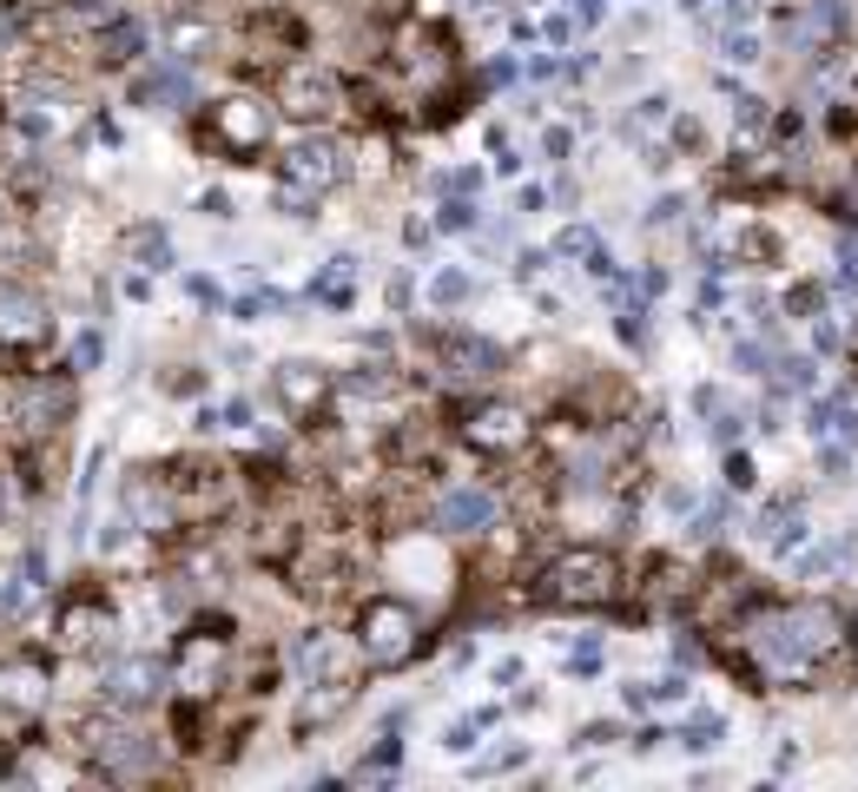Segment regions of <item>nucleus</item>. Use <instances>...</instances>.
Instances as JSON below:
<instances>
[{
	"label": "nucleus",
	"instance_id": "obj_35",
	"mask_svg": "<svg viewBox=\"0 0 858 792\" xmlns=\"http://www.w3.org/2000/svg\"><path fill=\"white\" fill-rule=\"evenodd\" d=\"M225 430H258V403H251V397L225 403Z\"/></svg>",
	"mask_w": 858,
	"mask_h": 792
},
{
	"label": "nucleus",
	"instance_id": "obj_38",
	"mask_svg": "<svg viewBox=\"0 0 858 792\" xmlns=\"http://www.w3.org/2000/svg\"><path fill=\"white\" fill-rule=\"evenodd\" d=\"M727 482H734V489H753V463H747V456H740V449H734V456H727Z\"/></svg>",
	"mask_w": 858,
	"mask_h": 792
},
{
	"label": "nucleus",
	"instance_id": "obj_28",
	"mask_svg": "<svg viewBox=\"0 0 858 792\" xmlns=\"http://www.w3.org/2000/svg\"><path fill=\"white\" fill-rule=\"evenodd\" d=\"M734 258H747V264H773V258H780V238H773V231H760V225H753V231H747V238H740V245H734Z\"/></svg>",
	"mask_w": 858,
	"mask_h": 792
},
{
	"label": "nucleus",
	"instance_id": "obj_5",
	"mask_svg": "<svg viewBox=\"0 0 858 792\" xmlns=\"http://www.w3.org/2000/svg\"><path fill=\"white\" fill-rule=\"evenodd\" d=\"M238 621L218 608V615H192L185 621V634L172 641V654H165V674H172V694H192V701H218V694H231V654H238Z\"/></svg>",
	"mask_w": 858,
	"mask_h": 792
},
{
	"label": "nucleus",
	"instance_id": "obj_25",
	"mask_svg": "<svg viewBox=\"0 0 858 792\" xmlns=\"http://www.w3.org/2000/svg\"><path fill=\"white\" fill-rule=\"evenodd\" d=\"M489 727H496V714H463V720H449V727H443V747H449V753H476Z\"/></svg>",
	"mask_w": 858,
	"mask_h": 792
},
{
	"label": "nucleus",
	"instance_id": "obj_40",
	"mask_svg": "<svg viewBox=\"0 0 858 792\" xmlns=\"http://www.w3.org/2000/svg\"><path fill=\"white\" fill-rule=\"evenodd\" d=\"M198 211H205V218H231V198H225V192H205Z\"/></svg>",
	"mask_w": 858,
	"mask_h": 792
},
{
	"label": "nucleus",
	"instance_id": "obj_31",
	"mask_svg": "<svg viewBox=\"0 0 858 792\" xmlns=\"http://www.w3.org/2000/svg\"><path fill=\"white\" fill-rule=\"evenodd\" d=\"M99 357H106V337H99V330H79V344H73V370H99Z\"/></svg>",
	"mask_w": 858,
	"mask_h": 792
},
{
	"label": "nucleus",
	"instance_id": "obj_15",
	"mask_svg": "<svg viewBox=\"0 0 858 792\" xmlns=\"http://www.w3.org/2000/svg\"><path fill=\"white\" fill-rule=\"evenodd\" d=\"M628 588H634V608H628V615H641V621H648V615H687V608H694V588H700V568L681 562V555H648Z\"/></svg>",
	"mask_w": 858,
	"mask_h": 792
},
{
	"label": "nucleus",
	"instance_id": "obj_23",
	"mask_svg": "<svg viewBox=\"0 0 858 792\" xmlns=\"http://www.w3.org/2000/svg\"><path fill=\"white\" fill-rule=\"evenodd\" d=\"M205 390H211L205 364H165V377H159V397H172V403H198Z\"/></svg>",
	"mask_w": 858,
	"mask_h": 792
},
{
	"label": "nucleus",
	"instance_id": "obj_36",
	"mask_svg": "<svg viewBox=\"0 0 858 792\" xmlns=\"http://www.w3.org/2000/svg\"><path fill=\"white\" fill-rule=\"evenodd\" d=\"M727 59H760V40L753 33H727Z\"/></svg>",
	"mask_w": 858,
	"mask_h": 792
},
{
	"label": "nucleus",
	"instance_id": "obj_13",
	"mask_svg": "<svg viewBox=\"0 0 858 792\" xmlns=\"http://www.w3.org/2000/svg\"><path fill=\"white\" fill-rule=\"evenodd\" d=\"M93 687H99L93 701H106V707H119V714H145V707H159V694L172 687V674H165L159 654L119 648L112 661H99V681H93Z\"/></svg>",
	"mask_w": 858,
	"mask_h": 792
},
{
	"label": "nucleus",
	"instance_id": "obj_42",
	"mask_svg": "<svg viewBox=\"0 0 858 792\" xmlns=\"http://www.w3.org/2000/svg\"><path fill=\"white\" fill-rule=\"evenodd\" d=\"M568 145H575L568 132H549V139H542V152H549V159H568Z\"/></svg>",
	"mask_w": 858,
	"mask_h": 792
},
{
	"label": "nucleus",
	"instance_id": "obj_11",
	"mask_svg": "<svg viewBox=\"0 0 858 792\" xmlns=\"http://www.w3.org/2000/svg\"><path fill=\"white\" fill-rule=\"evenodd\" d=\"M502 516H509V502H502V489H496V482L456 476V482H443V489H436L430 535H443V542H482L489 529H502Z\"/></svg>",
	"mask_w": 858,
	"mask_h": 792
},
{
	"label": "nucleus",
	"instance_id": "obj_24",
	"mask_svg": "<svg viewBox=\"0 0 858 792\" xmlns=\"http://www.w3.org/2000/svg\"><path fill=\"white\" fill-rule=\"evenodd\" d=\"M271 205H278L284 218H317L324 192H311V185H297V178H278V185H271Z\"/></svg>",
	"mask_w": 858,
	"mask_h": 792
},
{
	"label": "nucleus",
	"instance_id": "obj_3",
	"mask_svg": "<svg viewBox=\"0 0 858 792\" xmlns=\"http://www.w3.org/2000/svg\"><path fill=\"white\" fill-rule=\"evenodd\" d=\"M350 634H357V654H363L370 674H410L436 648L423 608L410 595H377V588L350 608Z\"/></svg>",
	"mask_w": 858,
	"mask_h": 792
},
{
	"label": "nucleus",
	"instance_id": "obj_20",
	"mask_svg": "<svg viewBox=\"0 0 858 792\" xmlns=\"http://www.w3.org/2000/svg\"><path fill=\"white\" fill-rule=\"evenodd\" d=\"M397 767H403V740H377V747H370V753H363L344 780H350V786H390V780H397Z\"/></svg>",
	"mask_w": 858,
	"mask_h": 792
},
{
	"label": "nucleus",
	"instance_id": "obj_8",
	"mask_svg": "<svg viewBox=\"0 0 858 792\" xmlns=\"http://www.w3.org/2000/svg\"><path fill=\"white\" fill-rule=\"evenodd\" d=\"M271 99H278V112L297 119V126H330V119L350 112V73H337V66L317 59V53H297V59H284V66L271 73Z\"/></svg>",
	"mask_w": 858,
	"mask_h": 792
},
{
	"label": "nucleus",
	"instance_id": "obj_6",
	"mask_svg": "<svg viewBox=\"0 0 858 792\" xmlns=\"http://www.w3.org/2000/svg\"><path fill=\"white\" fill-rule=\"evenodd\" d=\"M535 436H542V423H535L529 403L489 397V390L456 397V443H463L476 463H515V456L535 449Z\"/></svg>",
	"mask_w": 858,
	"mask_h": 792
},
{
	"label": "nucleus",
	"instance_id": "obj_32",
	"mask_svg": "<svg viewBox=\"0 0 858 792\" xmlns=\"http://www.w3.org/2000/svg\"><path fill=\"white\" fill-rule=\"evenodd\" d=\"M780 390H813V357H780Z\"/></svg>",
	"mask_w": 858,
	"mask_h": 792
},
{
	"label": "nucleus",
	"instance_id": "obj_7",
	"mask_svg": "<svg viewBox=\"0 0 858 792\" xmlns=\"http://www.w3.org/2000/svg\"><path fill=\"white\" fill-rule=\"evenodd\" d=\"M53 707H59V654L40 641L0 648V727H13L26 740Z\"/></svg>",
	"mask_w": 858,
	"mask_h": 792
},
{
	"label": "nucleus",
	"instance_id": "obj_34",
	"mask_svg": "<svg viewBox=\"0 0 858 792\" xmlns=\"http://www.w3.org/2000/svg\"><path fill=\"white\" fill-rule=\"evenodd\" d=\"M615 740H621V727H615V720H588V727L575 734V747H615Z\"/></svg>",
	"mask_w": 858,
	"mask_h": 792
},
{
	"label": "nucleus",
	"instance_id": "obj_17",
	"mask_svg": "<svg viewBox=\"0 0 858 792\" xmlns=\"http://www.w3.org/2000/svg\"><path fill=\"white\" fill-rule=\"evenodd\" d=\"M152 46V26H145V13H112V20H99V33H93V66L99 73H126L139 53Z\"/></svg>",
	"mask_w": 858,
	"mask_h": 792
},
{
	"label": "nucleus",
	"instance_id": "obj_44",
	"mask_svg": "<svg viewBox=\"0 0 858 792\" xmlns=\"http://www.w3.org/2000/svg\"><path fill=\"white\" fill-rule=\"evenodd\" d=\"M0 139H7V99H0Z\"/></svg>",
	"mask_w": 858,
	"mask_h": 792
},
{
	"label": "nucleus",
	"instance_id": "obj_39",
	"mask_svg": "<svg viewBox=\"0 0 858 792\" xmlns=\"http://www.w3.org/2000/svg\"><path fill=\"white\" fill-rule=\"evenodd\" d=\"M542 264H549V251H515V278H522V284H529Z\"/></svg>",
	"mask_w": 858,
	"mask_h": 792
},
{
	"label": "nucleus",
	"instance_id": "obj_16",
	"mask_svg": "<svg viewBox=\"0 0 858 792\" xmlns=\"http://www.w3.org/2000/svg\"><path fill=\"white\" fill-rule=\"evenodd\" d=\"M291 668H297V681H344V687H357L370 674L357 654V634H330V628H304L291 648Z\"/></svg>",
	"mask_w": 858,
	"mask_h": 792
},
{
	"label": "nucleus",
	"instance_id": "obj_43",
	"mask_svg": "<svg viewBox=\"0 0 858 792\" xmlns=\"http://www.w3.org/2000/svg\"><path fill=\"white\" fill-rule=\"evenodd\" d=\"M390 311H410V278H390Z\"/></svg>",
	"mask_w": 858,
	"mask_h": 792
},
{
	"label": "nucleus",
	"instance_id": "obj_12",
	"mask_svg": "<svg viewBox=\"0 0 858 792\" xmlns=\"http://www.w3.org/2000/svg\"><path fill=\"white\" fill-rule=\"evenodd\" d=\"M119 509L159 542V549H178L192 529L178 522V496H172V476H165V463H132L126 476H119Z\"/></svg>",
	"mask_w": 858,
	"mask_h": 792
},
{
	"label": "nucleus",
	"instance_id": "obj_45",
	"mask_svg": "<svg viewBox=\"0 0 858 792\" xmlns=\"http://www.w3.org/2000/svg\"><path fill=\"white\" fill-rule=\"evenodd\" d=\"M7 225H13V218H7V205H0V231H7Z\"/></svg>",
	"mask_w": 858,
	"mask_h": 792
},
{
	"label": "nucleus",
	"instance_id": "obj_41",
	"mask_svg": "<svg viewBox=\"0 0 858 792\" xmlns=\"http://www.w3.org/2000/svg\"><path fill=\"white\" fill-rule=\"evenodd\" d=\"M661 740H667V734H661V727H641V734H634V740H628V747H634V753H654V747H661Z\"/></svg>",
	"mask_w": 858,
	"mask_h": 792
},
{
	"label": "nucleus",
	"instance_id": "obj_26",
	"mask_svg": "<svg viewBox=\"0 0 858 792\" xmlns=\"http://www.w3.org/2000/svg\"><path fill=\"white\" fill-rule=\"evenodd\" d=\"M674 740H681L687 753H714V747L727 740V720H720V714H700V720H687V727H681Z\"/></svg>",
	"mask_w": 858,
	"mask_h": 792
},
{
	"label": "nucleus",
	"instance_id": "obj_2",
	"mask_svg": "<svg viewBox=\"0 0 858 792\" xmlns=\"http://www.w3.org/2000/svg\"><path fill=\"white\" fill-rule=\"evenodd\" d=\"M410 370L449 397H476L489 390L496 377H509V350L496 337H476V330H456V324H416L410 330Z\"/></svg>",
	"mask_w": 858,
	"mask_h": 792
},
{
	"label": "nucleus",
	"instance_id": "obj_10",
	"mask_svg": "<svg viewBox=\"0 0 858 792\" xmlns=\"http://www.w3.org/2000/svg\"><path fill=\"white\" fill-rule=\"evenodd\" d=\"M330 403H337V370L330 364H317V357L271 364V377H264V410L271 416H284L291 430H311L317 416H330Z\"/></svg>",
	"mask_w": 858,
	"mask_h": 792
},
{
	"label": "nucleus",
	"instance_id": "obj_9",
	"mask_svg": "<svg viewBox=\"0 0 858 792\" xmlns=\"http://www.w3.org/2000/svg\"><path fill=\"white\" fill-rule=\"evenodd\" d=\"M238 46H245V79L251 86H271V73L284 66V59H297V53H311V20L297 13V7H284V0H258L251 13H245V26H238Z\"/></svg>",
	"mask_w": 858,
	"mask_h": 792
},
{
	"label": "nucleus",
	"instance_id": "obj_37",
	"mask_svg": "<svg viewBox=\"0 0 858 792\" xmlns=\"http://www.w3.org/2000/svg\"><path fill=\"white\" fill-rule=\"evenodd\" d=\"M634 119H641V126H654V119H667V93H648V99L634 106Z\"/></svg>",
	"mask_w": 858,
	"mask_h": 792
},
{
	"label": "nucleus",
	"instance_id": "obj_19",
	"mask_svg": "<svg viewBox=\"0 0 858 792\" xmlns=\"http://www.w3.org/2000/svg\"><path fill=\"white\" fill-rule=\"evenodd\" d=\"M119 264H132V271H165L172 264V238H165V225H152V218H139V225H126L119 231Z\"/></svg>",
	"mask_w": 858,
	"mask_h": 792
},
{
	"label": "nucleus",
	"instance_id": "obj_21",
	"mask_svg": "<svg viewBox=\"0 0 858 792\" xmlns=\"http://www.w3.org/2000/svg\"><path fill=\"white\" fill-rule=\"evenodd\" d=\"M555 258H582V264H588L595 278H608V271H615V258L601 251V238H595L588 225H568V231L555 238Z\"/></svg>",
	"mask_w": 858,
	"mask_h": 792
},
{
	"label": "nucleus",
	"instance_id": "obj_18",
	"mask_svg": "<svg viewBox=\"0 0 858 792\" xmlns=\"http://www.w3.org/2000/svg\"><path fill=\"white\" fill-rule=\"evenodd\" d=\"M350 707H357V687H344V681H304L297 714H291V740H311V734L337 727Z\"/></svg>",
	"mask_w": 858,
	"mask_h": 792
},
{
	"label": "nucleus",
	"instance_id": "obj_1",
	"mask_svg": "<svg viewBox=\"0 0 858 792\" xmlns=\"http://www.w3.org/2000/svg\"><path fill=\"white\" fill-rule=\"evenodd\" d=\"M628 562L601 542H568L555 555H542L522 582V601L529 608H549V615H601V608H621L628 595Z\"/></svg>",
	"mask_w": 858,
	"mask_h": 792
},
{
	"label": "nucleus",
	"instance_id": "obj_29",
	"mask_svg": "<svg viewBox=\"0 0 858 792\" xmlns=\"http://www.w3.org/2000/svg\"><path fill=\"white\" fill-rule=\"evenodd\" d=\"M522 760H529V747H522V740H509V747H496V753H482V760H476V780H489V773H515Z\"/></svg>",
	"mask_w": 858,
	"mask_h": 792
},
{
	"label": "nucleus",
	"instance_id": "obj_33",
	"mask_svg": "<svg viewBox=\"0 0 858 792\" xmlns=\"http://www.w3.org/2000/svg\"><path fill=\"white\" fill-rule=\"evenodd\" d=\"M674 145H681V152H707V126H700L694 112H687V119H674Z\"/></svg>",
	"mask_w": 858,
	"mask_h": 792
},
{
	"label": "nucleus",
	"instance_id": "obj_22",
	"mask_svg": "<svg viewBox=\"0 0 858 792\" xmlns=\"http://www.w3.org/2000/svg\"><path fill=\"white\" fill-rule=\"evenodd\" d=\"M423 297H430L436 311H463V304L476 297V271H463V264H449V271H436V278L423 284Z\"/></svg>",
	"mask_w": 858,
	"mask_h": 792
},
{
	"label": "nucleus",
	"instance_id": "obj_30",
	"mask_svg": "<svg viewBox=\"0 0 858 792\" xmlns=\"http://www.w3.org/2000/svg\"><path fill=\"white\" fill-rule=\"evenodd\" d=\"M786 311H793V317H819V311H826V291H819V284H793V291H786Z\"/></svg>",
	"mask_w": 858,
	"mask_h": 792
},
{
	"label": "nucleus",
	"instance_id": "obj_4",
	"mask_svg": "<svg viewBox=\"0 0 858 792\" xmlns=\"http://www.w3.org/2000/svg\"><path fill=\"white\" fill-rule=\"evenodd\" d=\"M278 99H271V86H231V93H218L211 106H205V119H198V145L205 152H218V159H231V165H258V159H271V145H278Z\"/></svg>",
	"mask_w": 858,
	"mask_h": 792
},
{
	"label": "nucleus",
	"instance_id": "obj_14",
	"mask_svg": "<svg viewBox=\"0 0 858 792\" xmlns=\"http://www.w3.org/2000/svg\"><path fill=\"white\" fill-rule=\"evenodd\" d=\"M278 178H297L311 192H330L350 178V139L337 126H304L284 152H278Z\"/></svg>",
	"mask_w": 858,
	"mask_h": 792
},
{
	"label": "nucleus",
	"instance_id": "obj_27",
	"mask_svg": "<svg viewBox=\"0 0 858 792\" xmlns=\"http://www.w3.org/2000/svg\"><path fill=\"white\" fill-rule=\"evenodd\" d=\"M436 231H476V198L469 192H449L436 205Z\"/></svg>",
	"mask_w": 858,
	"mask_h": 792
}]
</instances>
